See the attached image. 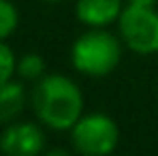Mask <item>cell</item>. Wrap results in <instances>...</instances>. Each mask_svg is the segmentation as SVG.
<instances>
[{
    "label": "cell",
    "mask_w": 158,
    "mask_h": 156,
    "mask_svg": "<svg viewBox=\"0 0 158 156\" xmlns=\"http://www.w3.org/2000/svg\"><path fill=\"white\" fill-rule=\"evenodd\" d=\"M122 9V0H77L75 15L88 28H107L118 24Z\"/></svg>",
    "instance_id": "cell-6"
},
{
    "label": "cell",
    "mask_w": 158,
    "mask_h": 156,
    "mask_svg": "<svg viewBox=\"0 0 158 156\" xmlns=\"http://www.w3.org/2000/svg\"><path fill=\"white\" fill-rule=\"evenodd\" d=\"M17 75L26 81H39L41 77L47 75V66H45V60L43 56L30 52L24 53L19 60H17Z\"/></svg>",
    "instance_id": "cell-8"
},
{
    "label": "cell",
    "mask_w": 158,
    "mask_h": 156,
    "mask_svg": "<svg viewBox=\"0 0 158 156\" xmlns=\"http://www.w3.org/2000/svg\"><path fill=\"white\" fill-rule=\"evenodd\" d=\"M32 107L41 124L52 130H71L83 116V94L66 75L49 73L34 81Z\"/></svg>",
    "instance_id": "cell-1"
},
{
    "label": "cell",
    "mask_w": 158,
    "mask_h": 156,
    "mask_svg": "<svg viewBox=\"0 0 158 156\" xmlns=\"http://www.w3.org/2000/svg\"><path fill=\"white\" fill-rule=\"evenodd\" d=\"M71 141L81 156H109L118 148L120 129L107 113H88L71 129Z\"/></svg>",
    "instance_id": "cell-4"
},
{
    "label": "cell",
    "mask_w": 158,
    "mask_h": 156,
    "mask_svg": "<svg viewBox=\"0 0 158 156\" xmlns=\"http://www.w3.org/2000/svg\"><path fill=\"white\" fill-rule=\"evenodd\" d=\"M122 60V41L107 28H90L71 47V62L81 75L105 77Z\"/></svg>",
    "instance_id": "cell-2"
},
{
    "label": "cell",
    "mask_w": 158,
    "mask_h": 156,
    "mask_svg": "<svg viewBox=\"0 0 158 156\" xmlns=\"http://www.w3.org/2000/svg\"><path fill=\"white\" fill-rule=\"evenodd\" d=\"M45 133L34 122H11L0 133V152L4 156H41Z\"/></svg>",
    "instance_id": "cell-5"
},
{
    "label": "cell",
    "mask_w": 158,
    "mask_h": 156,
    "mask_svg": "<svg viewBox=\"0 0 158 156\" xmlns=\"http://www.w3.org/2000/svg\"><path fill=\"white\" fill-rule=\"evenodd\" d=\"M28 103L26 88L22 81L9 79L0 83V124H11L19 118Z\"/></svg>",
    "instance_id": "cell-7"
},
{
    "label": "cell",
    "mask_w": 158,
    "mask_h": 156,
    "mask_svg": "<svg viewBox=\"0 0 158 156\" xmlns=\"http://www.w3.org/2000/svg\"><path fill=\"white\" fill-rule=\"evenodd\" d=\"M126 2H131V4H148V6L156 4V0H126Z\"/></svg>",
    "instance_id": "cell-12"
},
{
    "label": "cell",
    "mask_w": 158,
    "mask_h": 156,
    "mask_svg": "<svg viewBox=\"0 0 158 156\" xmlns=\"http://www.w3.org/2000/svg\"><path fill=\"white\" fill-rule=\"evenodd\" d=\"M41 156H71V152H66V150H62V148H53L49 152H45V154Z\"/></svg>",
    "instance_id": "cell-11"
},
{
    "label": "cell",
    "mask_w": 158,
    "mask_h": 156,
    "mask_svg": "<svg viewBox=\"0 0 158 156\" xmlns=\"http://www.w3.org/2000/svg\"><path fill=\"white\" fill-rule=\"evenodd\" d=\"M15 73H17V58L4 41H0V83L13 79Z\"/></svg>",
    "instance_id": "cell-10"
},
{
    "label": "cell",
    "mask_w": 158,
    "mask_h": 156,
    "mask_svg": "<svg viewBox=\"0 0 158 156\" xmlns=\"http://www.w3.org/2000/svg\"><path fill=\"white\" fill-rule=\"evenodd\" d=\"M49 2H60V0H49Z\"/></svg>",
    "instance_id": "cell-13"
},
{
    "label": "cell",
    "mask_w": 158,
    "mask_h": 156,
    "mask_svg": "<svg viewBox=\"0 0 158 156\" xmlns=\"http://www.w3.org/2000/svg\"><path fill=\"white\" fill-rule=\"evenodd\" d=\"M19 26V11L11 0H0V41L9 39Z\"/></svg>",
    "instance_id": "cell-9"
},
{
    "label": "cell",
    "mask_w": 158,
    "mask_h": 156,
    "mask_svg": "<svg viewBox=\"0 0 158 156\" xmlns=\"http://www.w3.org/2000/svg\"><path fill=\"white\" fill-rule=\"evenodd\" d=\"M118 30L122 43L139 56H152L158 52V11L148 4H124Z\"/></svg>",
    "instance_id": "cell-3"
}]
</instances>
